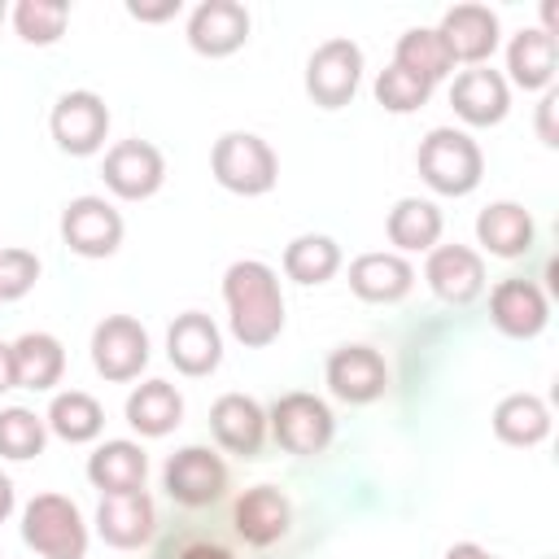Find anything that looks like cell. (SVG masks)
<instances>
[{"label": "cell", "instance_id": "cell-1", "mask_svg": "<svg viewBox=\"0 0 559 559\" xmlns=\"http://www.w3.org/2000/svg\"><path fill=\"white\" fill-rule=\"evenodd\" d=\"M223 301H227V323L231 336L245 349H266L284 332V293L280 280L266 262L240 258L223 275Z\"/></svg>", "mask_w": 559, "mask_h": 559}, {"label": "cell", "instance_id": "cell-2", "mask_svg": "<svg viewBox=\"0 0 559 559\" xmlns=\"http://www.w3.org/2000/svg\"><path fill=\"white\" fill-rule=\"evenodd\" d=\"M415 166H419V175H424V183L432 192H441V197H467V192H476V183L485 175V153H480V144L467 131L432 127L419 140Z\"/></svg>", "mask_w": 559, "mask_h": 559}, {"label": "cell", "instance_id": "cell-3", "mask_svg": "<svg viewBox=\"0 0 559 559\" xmlns=\"http://www.w3.org/2000/svg\"><path fill=\"white\" fill-rule=\"evenodd\" d=\"M22 542L44 559H83L92 537L79 502L66 493H35L22 507Z\"/></svg>", "mask_w": 559, "mask_h": 559}, {"label": "cell", "instance_id": "cell-4", "mask_svg": "<svg viewBox=\"0 0 559 559\" xmlns=\"http://www.w3.org/2000/svg\"><path fill=\"white\" fill-rule=\"evenodd\" d=\"M210 170H214L218 188H227L236 197H262L280 179V157H275V148L262 135H253V131H227V135L214 140Z\"/></svg>", "mask_w": 559, "mask_h": 559}, {"label": "cell", "instance_id": "cell-5", "mask_svg": "<svg viewBox=\"0 0 559 559\" xmlns=\"http://www.w3.org/2000/svg\"><path fill=\"white\" fill-rule=\"evenodd\" d=\"M266 432L275 437L280 450H288V454H297V459H314V454H323V450L332 445V437H336V415H332V406H328L323 397L297 389V393H284V397L271 402V411H266Z\"/></svg>", "mask_w": 559, "mask_h": 559}, {"label": "cell", "instance_id": "cell-6", "mask_svg": "<svg viewBox=\"0 0 559 559\" xmlns=\"http://www.w3.org/2000/svg\"><path fill=\"white\" fill-rule=\"evenodd\" d=\"M362 83V48L345 35L336 39H323L310 61H306V96L319 105V109H341L354 100Z\"/></svg>", "mask_w": 559, "mask_h": 559}, {"label": "cell", "instance_id": "cell-7", "mask_svg": "<svg viewBox=\"0 0 559 559\" xmlns=\"http://www.w3.org/2000/svg\"><path fill=\"white\" fill-rule=\"evenodd\" d=\"M48 131L61 153L92 157V153H100V144L109 135V105L87 87L66 92V96H57V105L48 114Z\"/></svg>", "mask_w": 559, "mask_h": 559}, {"label": "cell", "instance_id": "cell-8", "mask_svg": "<svg viewBox=\"0 0 559 559\" xmlns=\"http://www.w3.org/2000/svg\"><path fill=\"white\" fill-rule=\"evenodd\" d=\"M92 367L114 380L127 384L148 367V332L140 319L131 314H105L92 332Z\"/></svg>", "mask_w": 559, "mask_h": 559}, {"label": "cell", "instance_id": "cell-9", "mask_svg": "<svg viewBox=\"0 0 559 559\" xmlns=\"http://www.w3.org/2000/svg\"><path fill=\"white\" fill-rule=\"evenodd\" d=\"M162 489L179 507H210L227 493V463L210 445H183L162 467Z\"/></svg>", "mask_w": 559, "mask_h": 559}, {"label": "cell", "instance_id": "cell-10", "mask_svg": "<svg viewBox=\"0 0 559 559\" xmlns=\"http://www.w3.org/2000/svg\"><path fill=\"white\" fill-rule=\"evenodd\" d=\"M323 380H328V389H332L336 402L367 406V402L384 397V389H389V362L371 345H336L328 354Z\"/></svg>", "mask_w": 559, "mask_h": 559}, {"label": "cell", "instance_id": "cell-11", "mask_svg": "<svg viewBox=\"0 0 559 559\" xmlns=\"http://www.w3.org/2000/svg\"><path fill=\"white\" fill-rule=\"evenodd\" d=\"M100 179L114 197L122 201H148L162 183H166V157L157 144L148 140H118L109 153H105V166H100Z\"/></svg>", "mask_w": 559, "mask_h": 559}, {"label": "cell", "instance_id": "cell-12", "mask_svg": "<svg viewBox=\"0 0 559 559\" xmlns=\"http://www.w3.org/2000/svg\"><path fill=\"white\" fill-rule=\"evenodd\" d=\"M122 214L105 197H74L61 210V240L79 258H109L122 245Z\"/></svg>", "mask_w": 559, "mask_h": 559}, {"label": "cell", "instance_id": "cell-13", "mask_svg": "<svg viewBox=\"0 0 559 559\" xmlns=\"http://www.w3.org/2000/svg\"><path fill=\"white\" fill-rule=\"evenodd\" d=\"M424 280L445 306H467L485 293V258L472 245H432Z\"/></svg>", "mask_w": 559, "mask_h": 559}, {"label": "cell", "instance_id": "cell-14", "mask_svg": "<svg viewBox=\"0 0 559 559\" xmlns=\"http://www.w3.org/2000/svg\"><path fill=\"white\" fill-rule=\"evenodd\" d=\"M166 358L175 362L179 376H192V380L210 376L223 362V332H218V323L210 314H201V310H183L170 323V332H166Z\"/></svg>", "mask_w": 559, "mask_h": 559}, {"label": "cell", "instance_id": "cell-15", "mask_svg": "<svg viewBox=\"0 0 559 559\" xmlns=\"http://www.w3.org/2000/svg\"><path fill=\"white\" fill-rule=\"evenodd\" d=\"M153 528H157V507L144 489L135 493H100V507H96V533L105 546L114 550H140L153 542Z\"/></svg>", "mask_w": 559, "mask_h": 559}, {"label": "cell", "instance_id": "cell-16", "mask_svg": "<svg viewBox=\"0 0 559 559\" xmlns=\"http://www.w3.org/2000/svg\"><path fill=\"white\" fill-rule=\"evenodd\" d=\"M249 39V9L240 0H201L188 17V44L201 57H231Z\"/></svg>", "mask_w": 559, "mask_h": 559}, {"label": "cell", "instance_id": "cell-17", "mask_svg": "<svg viewBox=\"0 0 559 559\" xmlns=\"http://www.w3.org/2000/svg\"><path fill=\"white\" fill-rule=\"evenodd\" d=\"M489 319L502 336L533 341L550 323V301L533 280H502L489 293Z\"/></svg>", "mask_w": 559, "mask_h": 559}, {"label": "cell", "instance_id": "cell-18", "mask_svg": "<svg viewBox=\"0 0 559 559\" xmlns=\"http://www.w3.org/2000/svg\"><path fill=\"white\" fill-rule=\"evenodd\" d=\"M450 105L467 127H498L511 109V83L489 66H472L454 79Z\"/></svg>", "mask_w": 559, "mask_h": 559}, {"label": "cell", "instance_id": "cell-19", "mask_svg": "<svg viewBox=\"0 0 559 559\" xmlns=\"http://www.w3.org/2000/svg\"><path fill=\"white\" fill-rule=\"evenodd\" d=\"M437 35L450 48V61H467V66H485L498 48V13L485 4H454L445 9Z\"/></svg>", "mask_w": 559, "mask_h": 559}, {"label": "cell", "instance_id": "cell-20", "mask_svg": "<svg viewBox=\"0 0 559 559\" xmlns=\"http://www.w3.org/2000/svg\"><path fill=\"white\" fill-rule=\"evenodd\" d=\"M210 432L227 454L253 459L266 441V411L245 393H223L210 406Z\"/></svg>", "mask_w": 559, "mask_h": 559}, {"label": "cell", "instance_id": "cell-21", "mask_svg": "<svg viewBox=\"0 0 559 559\" xmlns=\"http://www.w3.org/2000/svg\"><path fill=\"white\" fill-rule=\"evenodd\" d=\"M349 288H354V297H362L371 306H393L415 288V266L402 253H389V249L358 253L349 262Z\"/></svg>", "mask_w": 559, "mask_h": 559}, {"label": "cell", "instance_id": "cell-22", "mask_svg": "<svg viewBox=\"0 0 559 559\" xmlns=\"http://www.w3.org/2000/svg\"><path fill=\"white\" fill-rule=\"evenodd\" d=\"M288 520H293V507L288 498L275 489V485H253L236 498L231 507V524L236 533L249 542V546H271L288 533Z\"/></svg>", "mask_w": 559, "mask_h": 559}, {"label": "cell", "instance_id": "cell-23", "mask_svg": "<svg viewBox=\"0 0 559 559\" xmlns=\"http://www.w3.org/2000/svg\"><path fill=\"white\" fill-rule=\"evenodd\" d=\"M144 476H148V454L127 437H114L87 454V480L100 493H135L144 489Z\"/></svg>", "mask_w": 559, "mask_h": 559}, {"label": "cell", "instance_id": "cell-24", "mask_svg": "<svg viewBox=\"0 0 559 559\" xmlns=\"http://www.w3.org/2000/svg\"><path fill=\"white\" fill-rule=\"evenodd\" d=\"M555 61H559V44L555 35H546L542 26H524L520 35H511L507 44V70L511 83L524 92H546L555 83Z\"/></svg>", "mask_w": 559, "mask_h": 559}, {"label": "cell", "instance_id": "cell-25", "mask_svg": "<svg viewBox=\"0 0 559 559\" xmlns=\"http://www.w3.org/2000/svg\"><path fill=\"white\" fill-rule=\"evenodd\" d=\"M476 240L493 258H520L533 249V214L515 201H493L476 214Z\"/></svg>", "mask_w": 559, "mask_h": 559}, {"label": "cell", "instance_id": "cell-26", "mask_svg": "<svg viewBox=\"0 0 559 559\" xmlns=\"http://www.w3.org/2000/svg\"><path fill=\"white\" fill-rule=\"evenodd\" d=\"M183 419V397L170 380H144L131 389L127 397V424L140 432V437H166L175 432Z\"/></svg>", "mask_w": 559, "mask_h": 559}, {"label": "cell", "instance_id": "cell-27", "mask_svg": "<svg viewBox=\"0 0 559 559\" xmlns=\"http://www.w3.org/2000/svg\"><path fill=\"white\" fill-rule=\"evenodd\" d=\"M9 349H13V384H17V389L44 393V389H52V384L61 380V371H66V349H61V341L48 336V332H26V336H17Z\"/></svg>", "mask_w": 559, "mask_h": 559}, {"label": "cell", "instance_id": "cell-28", "mask_svg": "<svg viewBox=\"0 0 559 559\" xmlns=\"http://www.w3.org/2000/svg\"><path fill=\"white\" fill-rule=\"evenodd\" d=\"M441 227H445L441 210L432 201H424V197H402L389 210V223H384V231H389L397 253H428L441 240Z\"/></svg>", "mask_w": 559, "mask_h": 559}, {"label": "cell", "instance_id": "cell-29", "mask_svg": "<svg viewBox=\"0 0 559 559\" xmlns=\"http://www.w3.org/2000/svg\"><path fill=\"white\" fill-rule=\"evenodd\" d=\"M393 66L406 70V74H415V79L428 83V87H437V83L454 70L450 48H445V39L437 35V26H411V31L397 39V48H393Z\"/></svg>", "mask_w": 559, "mask_h": 559}, {"label": "cell", "instance_id": "cell-30", "mask_svg": "<svg viewBox=\"0 0 559 559\" xmlns=\"http://www.w3.org/2000/svg\"><path fill=\"white\" fill-rule=\"evenodd\" d=\"M493 432L507 445H537L550 437V411L537 393H507L493 406Z\"/></svg>", "mask_w": 559, "mask_h": 559}, {"label": "cell", "instance_id": "cell-31", "mask_svg": "<svg viewBox=\"0 0 559 559\" xmlns=\"http://www.w3.org/2000/svg\"><path fill=\"white\" fill-rule=\"evenodd\" d=\"M44 424H48V432H57L61 441L83 445V441H96V437H100V428H105V411H100V402H96L92 393H83V389H66V393H57V397L48 402Z\"/></svg>", "mask_w": 559, "mask_h": 559}, {"label": "cell", "instance_id": "cell-32", "mask_svg": "<svg viewBox=\"0 0 559 559\" xmlns=\"http://www.w3.org/2000/svg\"><path fill=\"white\" fill-rule=\"evenodd\" d=\"M341 271V245L332 236L306 231L297 240H288L284 249V275L293 284H328Z\"/></svg>", "mask_w": 559, "mask_h": 559}, {"label": "cell", "instance_id": "cell-33", "mask_svg": "<svg viewBox=\"0 0 559 559\" xmlns=\"http://www.w3.org/2000/svg\"><path fill=\"white\" fill-rule=\"evenodd\" d=\"M70 22V4L66 0H17L13 4V31L26 44H57L66 35Z\"/></svg>", "mask_w": 559, "mask_h": 559}, {"label": "cell", "instance_id": "cell-34", "mask_svg": "<svg viewBox=\"0 0 559 559\" xmlns=\"http://www.w3.org/2000/svg\"><path fill=\"white\" fill-rule=\"evenodd\" d=\"M44 441H48V424L26 411V406H9L0 411V454L22 463V459H35L44 454Z\"/></svg>", "mask_w": 559, "mask_h": 559}, {"label": "cell", "instance_id": "cell-35", "mask_svg": "<svg viewBox=\"0 0 559 559\" xmlns=\"http://www.w3.org/2000/svg\"><path fill=\"white\" fill-rule=\"evenodd\" d=\"M428 96H432V87L419 83L415 74L397 70V66H384L380 79H376V100H380L389 114H415L419 105H428Z\"/></svg>", "mask_w": 559, "mask_h": 559}, {"label": "cell", "instance_id": "cell-36", "mask_svg": "<svg viewBox=\"0 0 559 559\" xmlns=\"http://www.w3.org/2000/svg\"><path fill=\"white\" fill-rule=\"evenodd\" d=\"M39 258L31 249H0V301H17L35 288Z\"/></svg>", "mask_w": 559, "mask_h": 559}, {"label": "cell", "instance_id": "cell-37", "mask_svg": "<svg viewBox=\"0 0 559 559\" xmlns=\"http://www.w3.org/2000/svg\"><path fill=\"white\" fill-rule=\"evenodd\" d=\"M555 109H559V92H555V87H546V92H542V100H537V140H542L546 148H555V144H559Z\"/></svg>", "mask_w": 559, "mask_h": 559}, {"label": "cell", "instance_id": "cell-38", "mask_svg": "<svg viewBox=\"0 0 559 559\" xmlns=\"http://www.w3.org/2000/svg\"><path fill=\"white\" fill-rule=\"evenodd\" d=\"M127 13H131V17H140V22H166V17H175V13H179V0H162V4L131 0V4H127Z\"/></svg>", "mask_w": 559, "mask_h": 559}, {"label": "cell", "instance_id": "cell-39", "mask_svg": "<svg viewBox=\"0 0 559 559\" xmlns=\"http://www.w3.org/2000/svg\"><path fill=\"white\" fill-rule=\"evenodd\" d=\"M179 559H231V555L223 546H214V542H192V546L179 550Z\"/></svg>", "mask_w": 559, "mask_h": 559}, {"label": "cell", "instance_id": "cell-40", "mask_svg": "<svg viewBox=\"0 0 559 559\" xmlns=\"http://www.w3.org/2000/svg\"><path fill=\"white\" fill-rule=\"evenodd\" d=\"M441 559H498V555H489V550L476 546V542H459V546H450Z\"/></svg>", "mask_w": 559, "mask_h": 559}, {"label": "cell", "instance_id": "cell-41", "mask_svg": "<svg viewBox=\"0 0 559 559\" xmlns=\"http://www.w3.org/2000/svg\"><path fill=\"white\" fill-rule=\"evenodd\" d=\"M13 507H17V493H13V480L0 472V524L13 515Z\"/></svg>", "mask_w": 559, "mask_h": 559}, {"label": "cell", "instance_id": "cell-42", "mask_svg": "<svg viewBox=\"0 0 559 559\" xmlns=\"http://www.w3.org/2000/svg\"><path fill=\"white\" fill-rule=\"evenodd\" d=\"M9 389H17L13 384V349L0 341V393H9Z\"/></svg>", "mask_w": 559, "mask_h": 559}, {"label": "cell", "instance_id": "cell-43", "mask_svg": "<svg viewBox=\"0 0 559 559\" xmlns=\"http://www.w3.org/2000/svg\"><path fill=\"white\" fill-rule=\"evenodd\" d=\"M0 22H4V4H0Z\"/></svg>", "mask_w": 559, "mask_h": 559}, {"label": "cell", "instance_id": "cell-44", "mask_svg": "<svg viewBox=\"0 0 559 559\" xmlns=\"http://www.w3.org/2000/svg\"><path fill=\"white\" fill-rule=\"evenodd\" d=\"M546 559H555V555H546Z\"/></svg>", "mask_w": 559, "mask_h": 559}]
</instances>
